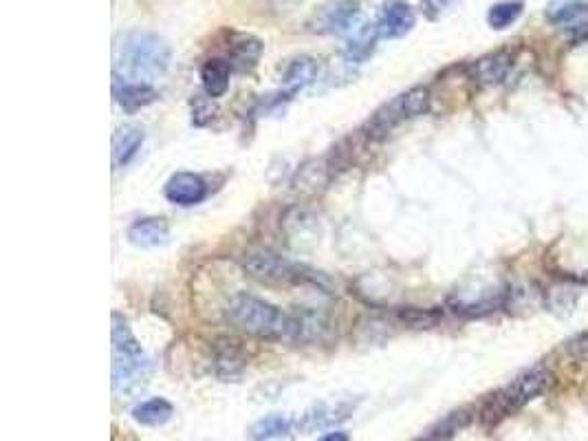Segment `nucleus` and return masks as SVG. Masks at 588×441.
Instances as JSON below:
<instances>
[{
    "label": "nucleus",
    "mask_w": 588,
    "mask_h": 441,
    "mask_svg": "<svg viewBox=\"0 0 588 441\" xmlns=\"http://www.w3.org/2000/svg\"><path fill=\"white\" fill-rule=\"evenodd\" d=\"M379 38L377 25H362L355 31H351V36L346 40L344 47V58L351 64H362L366 62L375 51V42Z\"/></svg>",
    "instance_id": "obj_18"
},
{
    "label": "nucleus",
    "mask_w": 588,
    "mask_h": 441,
    "mask_svg": "<svg viewBox=\"0 0 588 441\" xmlns=\"http://www.w3.org/2000/svg\"><path fill=\"white\" fill-rule=\"evenodd\" d=\"M166 199L174 206H196L208 195V188H205V181L194 175V172H177L172 175L166 184Z\"/></svg>",
    "instance_id": "obj_10"
},
{
    "label": "nucleus",
    "mask_w": 588,
    "mask_h": 441,
    "mask_svg": "<svg viewBox=\"0 0 588 441\" xmlns=\"http://www.w3.org/2000/svg\"><path fill=\"white\" fill-rule=\"evenodd\" d=\"M243 267L249 276L256 278L260 283H320L318 274L298 263L287 261V258H282L280 254L271 250L249 252L243 258Z\"/></svg>",
    "instance_id": "obj_6"
},
{
    "label": "nucleus",
    "mask_w": 588,
    "mask_h": 441,
    "mask_svg": "<svg viewBox=\"0 0 588 441\" xmlns=\"http://www.w3.org/2000/svg\"><path fill=\"white\" fill-rule=\"evenodd\" d=\"M415 23L417 14L410 3H406V0H386L379 9V18L375 25L379 31V38L395 40L410 34Z\"/></svg>",
    "instance_id": "obj_8"
},
{
    "label": "nucleus",
    "mask_w": 588,
    "mask_h": 441,
    "mask_svg": "<svg viewBox=\"0 0 588 441\" xmlns=\"http://www.w3.org/2000/svg\"><path fill=\"white\" fill-rule=\"evenodd\" d=\"M302 0H269V5L276 9V12H291V9H296Z\"/></svg>",
    "instance_id": "obj_26"
},
{
    "label": "nucleus",
    "mask_w": 588,
    "mask_h": 441,
    "mask_svg": "<svg viewBox=\"0 0 588 441\" xmlns=\"http://www.w3.org/2000/svg\"><path fill=\"white\" fill-rule=\"evenodd\" d=\"M549 382H551V375L542 367L518 375L514 382L505 386L503 391L494 393L483 404L481 413H478L483 426L492 428L503 422V419H507L509 415L518 413L522 406H527L531 400H536V397H540L544 391H547Z\"/></svg>",
    "instance_id": "obj_4"
},
{
    "label": "nucleus",
    "mask_w": 588,
    "mask_h": 441,
    "mask_svg": "<svg viewBox=\"0 0 588 441\" xmlns=\"http://www.w3.org/2000/svg\"><path fill=\"white\" fill-rule=\"evenodd\" d=\"M170 228L166 219H157V217H148V219H139L128 230V239L137 247H144V250H150V247H159L168 241Z\"/></svg>",
    "instance_id": "obj_15"
},
{
    "label": "nucleus",
    "mask_w": 588,
    "mask_h": 441,
    "mask_svg": "<svg viewBox=\"0 0 588 441\" xmlns=\"http://www.w3.org/2000/svg\"><path fill=\"white\" fill-rule=\"evenodd\" d=\"M291 316V331H289V342H320L331 331V320L322 311H315L309 307H300L293 311Z\"/></svg>",
    "instance_id": "obj_9"
},
{
    "label": "nucleus",
    "mask_w": 588,
    "mask_h": 441,
    "mask_svg": "<svg viewBox=\"0 0 588 441\" xmlns=\"http://www.w3.org/2000/svg\"><path fill=\"white\" fill-rule=\"evenodd\" d=\"M113 95H115V102L126 111L144 109V106L152 104L159 98V93L152 89L150 84H144V82H119V80H115Z\"/></svg>",
    "instance_id": "obj_16"
},
{
    "label": "nucleus",
    "mask_w": 588,
    "mask_h": 441,
    "mask_svg": "<svg viewBox=\"0 0 588 441\" xmlns=\"http://www.w3.org/2000/svg\"><path fill=\"white\" fill-rule=\"evenodd\" d=\"M144 144V131L139 126H122L113 135V166L124 168L139 153Z\"/></svg>",
    "instance_id": "obj_17"
},
{
    "label": "nucleus",
    "mask_w": 588,
    "mask_h": 441,
    "mask_svg": "<svg viewBox=\"0 0 588 441\" xmlns=\"http://www.w3.org/2000/svg\"><path fill=\"white\" fill-rule=\"evenodd\" d=\"M522 14V3L520 0H505V3H498L487 14V23L494 29H507L514 25Z\"/></svg>",
    "instance_id": "obj_25"
},
{
    "label": "nucleus",
    "mask_w": 588,
    "mask_h": 441,
    "mask_svg": "<svg viewBox=\"0 0 588 441\" xmlns=\"http://www.w3.org/2000/svg\"><path fill=\"white\" fill-rule=\"evenodd\" d=\"M174 415V408L163 397H152V400L141 402L133 408V419L141 426H163L170 422Z\"/></svg>",
    "instance_id": "obj_20"
},
{
    "label": "nucleus",
    "mask_w": 588,
    "mask_h": 441,
    "mask_svg": "<svg viewBox=\"0 0 588 441\" xmlns=\"http://www.w3.org/2000/svg\"><path fill=\"white\" fill-rule=\"evenodd\" d=\"M260 53H263V42H260L258 38H254V36L241 34V36H236L232 40L230 56L241 69L254 67V64L260 60Z\"/></svg>",
    "instance_id": "obj_24"
},
{
    "label": "nucleus",
    "mask_w": 588,
    "mask_h": 441,
    "mask_svg": "<svg viewBox=\"0 0 588 441\" xmlns=\"http://www.w3.org/2000/svg\"><path fill=\"white\" fill-rule=\"evenodd\" d=\"M331 168L333 164H329L326 159L313 161V164H307L298 172V179L293 181V186H296L298 192H318L320 188L329 184V179L333 177Z\"/></svg>",
    "instance_id": "obj_21"
},
{
    "label": "nucleus",
    "mask_w": 588,
    "mask_h": 441,
    "mask_svg": "<svg viewBox=\"0 0 588 441\" xmlns=\"http://www.w3.org/2000/svg\"><path fill=\"white\" fill-rule=\"evenodd\" d=\"M247 367V358L238 342L219 338L214 342V369L223 382H236Z\"/></svg>",
    "instance_id": "obj_13"
},
{
    "label": "nucleus",
    "mask_w": 588,
    "mask_h": 441,
    "mask_svg": "<svg viewBox=\"0 0 588 441\" xmlns=\"http://www.w3.org/2000/svg\"><path fill=\"white\" fill-rule=\"evenodd\" d=\"M421 441H432V439H430V437H426V439H421Z\"/></svg>",
    "instance_id": "obj_30"
},
{
    "label": "nucleus",
    "mask_w": 588,
    "mask_h": 441,
    "mask_svg": "<svg viewBox=\"0 0 588 441\" xmlns=\"http://www.w3.org/2000/svg\"><path fill=\"white\" fill-rule=\"evenodd\" d=\"M170 47L150 31H128L115 47V80L150 84L170 67Z\"/></svg>",
    "instance_id": "obj_1"
},
{
    "label": "nucleus",
    "mask_w": 588,
    "mask_h": 441,
    "mask_svg": "<svg viewBox=\"0 0 588 441\" xmlns=\"http://www.w3.org/2000/svg\"><path fill=\"white\" fill-rule=\"evenodd\" d=\"M566 351H571V353H584V351H588V336H586V333H582L580 338L571 340L569 347H566Z\"/></svg>",
    "instance_id": "obj_27"
},
{
    "label": "nucleus",
    "mask_w": 588,
    "mask_h": 441,
    "mask_svg": "<svg viewBox=\"0 0 588 441\" xmlns=\"http://www.w3.org/2000/svg\"><path fill=\"white\" fill-rule=\"evenodd\" d=\"M150 378V360L130 331L124 316L113 314V393L130 400Z\"/></svg>",
    "instance_id": "obj_2"
},
{
    "label": "nucleus",
    "mask_w": 588,
    "mask_h": 441,
    "mask_svg": "<svg viewBox=\"0 0 588 441\" xmlns=\"http://www.w3.org/2000/svg\"><path fill=\"white\" fill-rule=\"evenodd\" d=\"M225 318L238 331L260 340H289L291 316L263 298L236 294L225 309Z\"/></svg>",
    "instance_id": "obj_3"
},
{
    "label": "nucleus",
    "mask_w": 588,
    "mask_h": 441,
    "mask_svg": "<svg viewBox=\"0 0 588 441\" xmlns=\"http://www.w3.org/2000/svg\"><path fill=\"white\" fill-rule=\"evenodd\" d=\"M293 430V422L285 415H267L249 428V437L254 441H271V439H282L287 437Z\"/></svg>",
    "instance_id": "obj_22"
},
{
    "label": "nucleus",
    "mask_w": 588,
    "mask_h": 441,
    "mask_svg": "<svg viewBox=\"0 0 588 441\" xmlns=\"http://www.w3.org/2000/svg\"><path fill=\"white\" fill-rule=\"evenodd\" d=\"M230 75H232V64L221 58L208 60L201 69V82L205 93L210 98H221V95L230 89Z\"/></svg>",
    "instance_id": "obj_19"
},
{
    "label": "nucleus",
    "mask_w": 588,
    "mask_h": 441,
    "mask_svg": "<svg viewBox=\"0 0 588 441\" xmlns=\"http://www.w3.org/2000/svg\"><path fill=\"white\" fill-rule=\"evenodd\" d=\"M430 111V91L423 86H415L406 93H399L397 98L386 102L381 109L366 122V137L368 139H384L392 128L404 124L415 117L426 115Z\"/></svg>",
    "instance_id": "obj_5"
},
{
    "label": "nucleus",
    "mask_w": 588,
    "mask_h": 441,
    "mask_svg": "<svg viewBox=\"0 0 588 441\" xmlns=\"http://www.w3.org/2000/svg\"><path fill=\"white\" fill-rule=\"evenodd\" d=\"M285 230L293 243L302 245L304 241H315V230H318V223L311 217L307 210H291L285 217Z\"/></svg>",
    "instance_id": "obj_23"
},
{
    "label": "nucleus",
    "mask_w": 588,
    "mask_h": 441,
    "mask_svg": "<svg viewBox=\"0 0 588 441\" xmlns=\"http://www.w3.org/2000/svg\"><path fill=\"white\" fill-rule=\"evenodd\" d=\"M320 73V62L311 58V56H300L296 60H291L287 71L282 73V95L285 98H291L298 91L307 89L309 84L318 80Z\"/></svg>",
    "instance_id": "obj_14"
},
{
    "label": "nucleus",
    "mask_w": 588,
    "mask_h": 441,
    "mask_svg": "<svg viewBox=\"0 0 588 441\" xmlns=\"http://www.w3.org/2000/svg\"><path fill=\"white\" fill-rule=\"evenodd\" d=\"M320 441H351V439H348L346 433H329L326 437H322Z\"/></svg>",
    "instance_id": "obj_29"
},
{
    "label": "nucleus",
    "mask_w": 588,
    "mask_h": 441,
    "mask_svg": "<svg viewBox=\"0 0 588 441\" xmlns=\"http://www.w3.org/2000/svg\"><path fill=\"white\" fill-rule=\"evenodd\" d=\"M452 3H454V0H426V7H430V9H439V12H441L443 7H448V5H452Z\"/></svg>",
    "instance_id": "obj_28"
},
{
    "label": "nucleus",
    "mask_w": 588,
    "mask_h": 441,
    "mask_svg": "<svg viewBox=\"0 0 588 441\" xmlns=\"http://www.w3.org/2000/svg\"><path fill=\"white\" fill-rule=\"evenodd\" d=\"M353 408H355V402H348V400L315 404L313 408H309V411L302 415V422H298V428L304 430V433L331 428L335 424L344 422V419L353 413Z\"/></svg>",
    "instance_id": "obj_11"
},
{
    "label": "nucleus",
    "mask_w": 588,
    "mask_h": 441,
    "mask_svg": "<svg viewBox=\"0 0 588 441\" xmlns=\"http://www.w3.org/2000/svg\"><path fill=\"white\" fill-rule=\"evenodd\" d=\"M362 16V0H329L309 20L315 34H351Z\"/></svg>",
    "instance_id": "obj_7"
},
{
    "label": "nucleus",
    "mask_w": 588,
    "mask_h": 441,
    "mask_svg": "<svg viewBox=\"0 0 588 441\" xmlns=\"http://www.w3.org/2000/svg\"><path fill=\"white\" fill-rule=\"evenodd\" d=\"M511 67H514V58H511V53L498 51L472 62L470 67H467V75H470V80L476 84L494 86L507 78Z\"/></svg>",
    "instance_id": "obj_12"
}]
</instances>
